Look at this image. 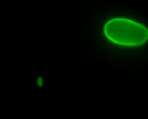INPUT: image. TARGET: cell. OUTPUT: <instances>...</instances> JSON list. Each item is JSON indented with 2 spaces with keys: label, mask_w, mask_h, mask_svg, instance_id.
Segmentation results:
<instances>
[{
  "label": "cell",
  "mask_w": 148,
  "mask_h": 119,
  "mask_svg": "<svg viewBox=\"0 0 148 119\" xmlns=\"http://www.w3.org/2000/svg\"><path fill=\"white\" fill-rule=\"evenodd\" d=\"M96 37L106 53L117 57L133 59L148 51V23L128 11L103 14L96 25Z\"/></svg>",
  "instance_id": "cell-1"
}]
</instances>
